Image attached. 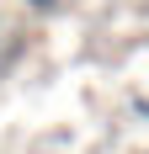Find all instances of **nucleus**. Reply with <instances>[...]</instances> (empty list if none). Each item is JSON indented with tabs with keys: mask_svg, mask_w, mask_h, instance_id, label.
I'll list each match as a JSON object with an SVG mask.
<instances>
[{
	"mask_svg": "<svg viewBox=\"0 0 149 154\" xmlns=\"http://www.w3.org/2000/svg\"><path fill=\"white\" fill-rule=\"evenodd\" d=\"M27 5H37V11H53V5H59V0H27Z\"/></svg>",
	"mask_w": 149,
	"mask_h": 154,
	"instance_id": "obj_1",
	"label": "nucleus"
}]
</instances>
